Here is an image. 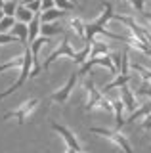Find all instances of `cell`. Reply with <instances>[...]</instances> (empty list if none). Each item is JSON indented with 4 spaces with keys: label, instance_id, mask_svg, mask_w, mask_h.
Segmentation results:
<instances>
[{
    "label": "cell",
    "instance_id": "26",
    "mask_svg": "<svg viewBox=\"0 0 151 153\" xmlns=\"http://www.w3.org/2000/svg\"><path fill=\"white\" fill-rule=\"evenodd\" d=\"M65 153H77V151H75V149H69V147H67V149H65Z\"/></svg>",
    "mask_w": 151,
    "mask_h": 153
},
{
    "label": "cell",
    "instance_id": "6",
    "mask_svg": "<svg viewBox=\"0 0 151 153\" xmlns=\"http://www.w3.org/2000/svg\"><path fill=\"white\" fill-rule=\"evenodd\" d=\"M50 126H52V130H54L56 134H59V138H63L65 146H67L69 149H75L77 153H82V146H81L77 134H75L73 130H69L65 124H59L58 121H50Z\"/></svg>",
    "mask_w": 151,
    "mask_h": 153
},
{
    "label": "cell",
    "instance_id": "8",
    "mask_svg": "<svg viewBox=\"0 0 151 153\" xmlns=\"http://www.w3.org/2000/svg\"><path fill=\"white\" fill-rule=\"evenodd\" d=\"M67 25H69V31L86 44V21H84L82 17H78V16H69Z\"/></svg>",
    "mask_w": 151,
    "mask_h": 153
},
{
    "label": "cell",
    "instance_id": "29",
    "mask_svg": "<svg viewBox=\"0 0 151 153\" xmlns=\"http://www.w3.org/2000/svg\"><path fill=\"white\" fill-rule=\"evenodd\" d=\"M71 2H73V4H75V6H77V4H78V0H71Z\"/></svg>",
    "mask_w": 151,
    "mask_h": 153
},
{
    "label": "cell",
    "instance_id": "20",
    "mask_svg": "<svg viewBox=\"0 0 151 153\" xmlns=\"http://www.w3.org/2000/svg\"><path fill=\"white\" fill-rule=\"evenodd\" d=\"M56 2V8L63 10V12H71V10L75 8V4L71 2V0H54Z\"/></svg>",
    "mask_w": 151,
    "mask_h": 153
},
{
    "label": "cell",
    "instance_id": "25",
    "mask_svg": "<svg viewBox=\"0 0 151 153\" xmlns=\"http://www.w3.org/2000/svg\"><path fill=\"white\" fill-rule=\"evenodd\" d=\"M31 2H36V0H23L21 4H31Z\"/></svg>",
    "mask_w": 151,
    "mask_h": 153
},
{
    "label": "cell",
    "instance_id": "5",
    "mask_svg": "<svg viewBox=\"0 0 151 153\" xmlns=\"http://www.w3.org/2000/svg\"><path fill=\"white\" fill-rule=\"evenodd\" d=\"M78 76H81V73H78V71H73V73L67 76L65 84L59 86L58 90H54V92L50 94L52 103H59V105L61 103H67L69 98H71V94L75 92V86H77V82H78Z\"/></svg>",
    "mask_w": 151,
    "mask_h": 153
},
{
    "label": "cell",
    "instance_id": "3",
    "mask_svg": "<svg viewBox=\"0 0 151 153\" xmlns=\"http://www.w3.org/2000/svg\"><path fill=\"white\" fill-rule=\"evenodd\" d=\"M38 105H40V98H36V96L27 98L25 102H21L16 109H10V111L4 113V121H12V119H16L19 124H25L27 119H29L31 115L36 111V107H38Z\"/></svg>",
    "mask_w": 151,
    "mask_h": 153
},
{
    "label": "cell",
    "instance_id": "17",
    "mask_svg": "<svg viewBox=\"0 0 151 153\" xmlns=\"http://www.w3.org/2000/svg\"><path fill=\"white\" fill-rule=\"evenodd\" d=\"M17 6H19V2H17V0H6V2H4V8H2L4 16L16 17V10H17Z\"/></svg>",
    "mask_w": 151,
    "mask_h": 153
},
{
    "label": "cell",
    "instance_id": "31",
    "mask_svg": "<svg viewBox=\"0 0 151 153\" xmlns=\"http://www.w3.org/2000/svg\"><path fill=\"white\" fill-rule=\"evenodd\" d=\"M21 2H23V0H21Z\"/></svg>",
    "mask_w": 151,
    "mask_h": 153
},
{
    "label": "cell",
    "instance_id": "27",
    "mask_svg": "<svg viewBox=\"0 0 151 153\" xmlns=\"http://www.w3.org/2000/svg\"><path fill=\"white\" fill-rule=\"evenodd\" d=\"M4 2H6V0H0V10L4 8Z\"/></svg>",
    "mask_w": 151,
    "mask_h": 153
},
{
    "label": "cell",
    "instance_id": "10",
    "mask_svg": "<svg viewBox=\"0 0 151 153\" xmlns=\"http://www.w3.org/2000/svg\"><path fill=\"white\" fill-rule=\"evenodd\" d=\"M10 33L21 42L23 46H29V25H25V23H19V21H17Z\"/></svg>",
    "mask_w": 151,
    "mask_h": 153
},
{
    "label": "cell",
    "instance_id": "11",
    "mask_svg": "<svg viewBox=\"0 0 151 153\" xmlns=\"http://www.w3.org/2000/svg\"><path fill=\"white\" fill-rule=\"evenodd\" d=\"M21 67H23V52H21L19 56H13V57H10V59L2 61V63H0V73H6V71H13V69L19 71Z\"/></svg>",
    "mask_w": 151,
    "mask_h": 153
},
{
    "label": "cell",
    "instance_id": "32",
    "mask_svg": "<svg viewBox=\"0 0 151 153\" xmlns=\"http://www.w3.org/2000/svg\"><path fill=\"white\" fill-rule=\"evenodd\" d=\"M82 153H84V151H82Z\"/></svg>",
    "mask_w": 151,
    "mask_h": 153
},
{
    "label": "cell",
    "instance_id": "22",
    "mask_svg": "<svg viewBox=\"0 0 151 153\" xmlns=\"http://www.w3.org/2000/svg\"><path fill=\"white\" fill-rule=\"evenodd\" d=\"M52 8H56L54 0H42V2H40V13L42 12H48V10H52Z\"/></svg>",
    "mask_w": 151,
    "mask_h": 153
},
{
    "label": "cell",
    "instance_id": "24",
    "mask_svg": "<svg viewBox=\"0 0 151 153\" xmlns=\"http://www.w3.org/2000/svg\"><path fill=\"white\" fill-rule=\"evenodd\" d=\"M140 16L144 17V21H145V23H141V25L151 27V12H144V13H140Z\"/></svg>",
    "mask_w": 151,
    "mask_h": 153
},
{
    "label": "cell",
    "instance_id": "13",
    "mask_svg": "<svg viewBox=\"0 0 151 153\" xmlns=\"http://www.w3.org/2000/svg\"><path fill=\"white\" fill-rule=\"evenodd\" d=\"M35 16H36V13H33L31 10L25 6V4H19L17 10H16V19L19 23H25V25H29L33 19H35Z\"/></svg>",
    "mask_w": 151,
    "mask_h": 153
},
{
    "label": "cell",
    "instance_id": "2",
    "mask_svg": "<svg viewBox=\"0 0 151 153\" xmlns=\"http://www.w3.org/2000/svg\"><path fill=\"white\" fill-rule=\"evenodd\" d=\"M90 134H96V136L105 138V140H107V142H111L121 153H134V147H132V143L128 142V138H126L121 130H117V128L90 126Z\"/></svg>",
    "mask_w": 151,
    "mask_h": 153
},
{
    "label": "cell",
    "instance_id": "4",
    "mask_svg": "<svg viewBox=\"0 0 151 153\" xmlns=\"http://www.w3.org/2000/svg\"><path fill=\"white\" fill-rule=\"evenodd\" d=\"M77 56H78V52L73 50V46H71V42H69V36H63V38H61V44L44 59V63H42V71H48L50 65L54 63L56 59H59V57H67V59L77 61Z\"/></svg>",
    "mask_w": 151,
    "mask_h": 153
},
{
    "label": "cell",
    "instance_id": "15",
    "mask_svg": "<svg viewBox=\"0 0 151 153\" xmlns=\"http://www.w3.org/2000/svg\"><path fill=\"white\" fill-rule=\"evenodd\" d=\"M40 35L52 38L56 35H63V29H61L59 25H56V23H42L40 25Z\"/></svg>",
    "mask_w": 151,
    "mask_h": 153
},
{
    "label": "cell",
    "instance_id": "12",
    "mask_svg": "<svg viewBox=\"0 0 151 153\" xmlns=\"http://www.w3.org/2000/svg\"><path fill=\"white\" fill-rule=\"evenodd\" d=\"M65 13L67 12H63V10H59V8H52L48 12L40 13V23H56V21H59Z\"/></svg>",
    "mask_w": 151,
    "mask_h": 153
},
{
    "label": "cell",
    "instance_id": "7",
    "mask_svg": "<svg viewBox=\"0 0 151 153\" xmlns=\"http://www.w3.org/2000/svg\"><path fill=\"white\" fill-rule=\"evenodd\" d=\"M119 98L122 100L124 109H126L128 113H134L136 109L140 107V105H138V98H136V94L130 90L128 84H124V86H121V88H119Z\"/></svg>",
    "mask_w": 151,
    "mask_h": 153
},
{
    "label": "cell",
    "instance_id": "18",
    "mask_svg": "<svg viewBox=\"0 0 151 153\" xmlns=\"http://www.w3.org/2000/svg\"><path fill=\"white\" fill-rule=\"evenodd\" d=\"M19 42L12 33H0V46H6V44H16Z\"/></svg>",
    "mask_w": 151,
    "mask_h": 153
},
{
    "label": "cell",
    "instance_id": "30",
    "mask_svg": "<svg viewBox=\"0 0 151 153\" xmlns=\"http://www.w3.org/2000/svg\"><path fill=\"white\" fill-rule=\"evenodd\" d=\"M121 2H128V0H121Z\"/></svg>",
    "mask_w": 151,
    "mask_h": 153
},
{
    "label": "cell",
    "instance_id": "21",
    "mask_svg": "<svg viewBox=\"0 0 151 153\" xmlns=\"http://www.w3.org/2000/svg\"><path fill=\"white\" fill-rule=\"evenodd\" d=\"M140 96H145V98H149L151 100V84H147V82H141V88H140V92H138Z\"/></svg>",
    "mask_w": 151,
    "mask_h": 153
},
{
    "label": "cell",
    "instance_id": "19",
    "mask_svg": "<svg viewBox=\"0 0 151 153\" xmlns=\"http://www.w3.org/2000/svg\"><path fill=\"white\" fill-rule=\"evenodd\" d=\"M126 4H130V8L138 13H144L145 12V0H128Z\"/></svg>",
    "mask_w": 151,
    "mask_h": 153
},
{
    "label": "cell",
    "instance_id": "1",
    "mask_svg": "<svg viewBox=\"0 0 151 153\" xmlns=\"http://www.w3.org/2000/svg\"><path fill=\"white\" fill-rule=\"evenodd\" d=\"M84 94H86V100H84V111L86 113L105 111L113 115V102L101 92V88H98L92 79L84 80Z\"/></svg>",
    "mask_w": 151,
    "mask_h": 153
},
{
    "label": "cell",
    "instance_id": "16",
    "mask_svg": "<svg viewBox=\"0 0 151 153\" xmlns=\"http://www.w3.org/2000/svg\"><path fill=\"white\" fill-rule=\"evenodd\" d=\"M16 23H17V19H16V17H12V16H4V17H2V21H0V33H10Z\"/></svg>",
    "mask_w": 151,
    "mask_h": 153
},
{
    "label": "cell",
    "instance_id": "23",
    "mask_svg": "<svg viewBox=\"0 0 151 153\" xmlns=\"http://www.w3.org/2000/svg\"><path fill=\"white\" fill-rule=\"evenodd\" d=\"M140 124H141V128H144L145 132H149V130H151V113L147 115V117L141 119V123H140Z\"/></svg>",
    "mask_w": 151,
    "mask_h": 153
},
{
    "label": "cell",
    "instance_id": "9",
    "mask_svg": "<svg viewBox=\"0 0 151 153\" xmlns=\"http://www.w3.org/2000/svg\"><path fill=\"white\" fill-rule=\"evenodd\" d=\"M130 71L136 76H140L141 82L151 84V69H149V67H145L144 63H138V61H130Z\"/></svg>",
    "mask_w": 151,
    "mask_h": 153
},
{
    "label": "cell",
    "instance_id": "28",
    "mask_svg": "<svg viewBox=\"0 0 151 153\" xmlns=\"http://www.w3.org/2000/svg\"><path fill=\"white\" fill-rule=\"evenodd\" d=\"M2 17H4V12H2V10H0V21H2Z\"/></svg>",
    "mask_w": 151,
    "mask_h": 153
},
{
    "label": "cell",
    "instance_id": "14",
    "mask_svg": "<svg viewBox=\"0 0 151 153\" xmlns=\"http://www.w3.org/2000/svg\"><path fill=\"white\" fill-rule=\"evenodd\" d=\"M40 25H42V23H40V13H36L35 19L29 23V46L40 36Z\"/></svg>",
    "mask_w": 151,
    "mask_h": 153
}]
</instances>
